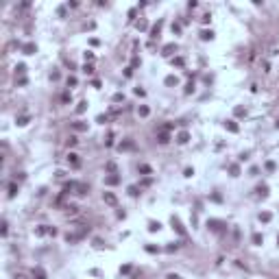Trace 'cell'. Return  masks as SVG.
<instances>
[{
    "label": "cell",
    "instance_id": "1",
    "mask_svg": "<svg viewBox=\"0 0 279 279\" xmlns=\"http://www.w3.org/2000/svg\"><path fill=\"white\" fill-rule=\"evenodd\" d=\"M103 199H105V203H107V205H116V203H118L116 194H111V192H103Z\"/></svg>",
    "mask_w": 279,
    "mask_h": 279
},
{
    "label": "cell",
    "instance_id": "2",
    "mask_svg": "<svg viewBox=\"0 0 279 279\" xmlns=\"http://www.w3.org/2000/svg\"><path fill=\"white\" fill-rule=\"evenodd\" d=\"M68 164H72L74 168L81 166V162H78V155H76V153H70V155H68Z\"/></svg>",
    "mask_w": 279,
    "mask_h": 279
},
{
    "label": "cell",
    "instance_id": "3",
    "mask_svg": "<svg viewBox=\"0 0 279 279\" xmlns=\"http://www.w3.org/2000/svg\"><path fill=\"white\" fill-rule=\"evenodd\" d=\"M22 50H24V55H35V53H37V46H35V44H24Z\"/></svg>",
    "mask_w": 279,
    "mask_h": 279
},
{
    "label": "cell",
    "instance_id": "4",
    "mask_svg": "<svg viewBox=\"0 0 279 279\" xmlns=\"http://www.w3.org/2000/svg\"><path fill=\"white\" fill-rule=\"evenodd\" d=\"M225 129H227V131H231V133H238V124H235V120H227V122H225Z\"/></svg>",
    "mask_w": 279,
    "mask_h": 279
},
{
    "label": "cell",
    "instance_id": "5",
    "mask_svg": "<svg viewBox=\"0 0 279 279\" xmlns=\"http://www.w3.org/2000/svg\"><path fill=\"white\" fill-rule=\"evenodd\" d=\"M33 277L35 279H46V270L42 268V266H37V268L33 270Z\"/></svg>",
    "mask_w": 279,
    "mask_h": 279
},
{
    "label": "cell",
    "instance_id": "6",
    "mask_svg": "<svg viewBox=\"0 0 279 279\" xmlns=\"http://www.w3.org/2000/svg\"><path fill=\"white\" fill-rule=\"evenodd\" d=\"M105 183H107V186H116V183H120V177L109 175V177H105Z\"/></svg>",
    "mask_w": 279,
    "mask_h": 279
},
{
    "label": "cell",
    "instance_id": "7",
    "mask_svg": "<svg viewBox=\"0 0 279 279\" xmlns=\"http://www.w3.org/2000/svg\"><path fill=\"white\" fill-rule=\"evenodd\" d=\"M172 227H175V229L179 231L181 235H186V229L181 227V222H179V218H175V216H172Z\"/></svg>",
    "mask_w": 279,
    "mask_h": 279
},
{
    "label": "cell",
    "instance_id": "8",
    "mask_svg": "<svg viewBox=\"0 0 279 279\" xmlns=\"http://www.w3.org/2000/svg\"><path fill=\"white\" fill-rule=\"evenodd\" d=\"M188 140H190V133H188V131H181L179 135H177V142H179V144H186Z\"/></svg>",
    "mask_w": 279,
    "mask_h": 279
},
{
    "label": "cell",
    "instance_id": "9",
    "mask_svg": "<svg viewBox=\"0 0 279 279\" xmlns=\"http://www.w3.org/2000/svg\"><path fill=\"white\" fill-rule=\"evenodd\" d=\"M89 192V188L85 186V183H76V194H81V196H85Z\"/></svg>",
    "mask_w": 279,
    "mask_h": 279
},
{
    "label": "cell",
    "instance_id": "10",
    "mask_svg": "<svg viewBox=\"0 0 279 279\" xmlns=\"http://www.w3.org/2000/svg\"><path fill=\"white\" fill-rule=\"evenodd\" d=\"M133 148H135V144H133L131 140H127V142L120 144V151H133Z\"/></svg>",
    "mask_w": 279,
    "mask_h": 279
},
{
    "label": "cell",
    "instance_id": "11",
    "mask_svg": "<svg viewBox=\"0 0 279 279\" xmlns=\"http://www.w3.org/2000/svg\"><path fill=\"white\" fill-rule=\"evenodd\" d=\"M72 129L74 131H87V122H74Z\"/></svg>",
    "mask_w": 279,
    "mask_h": 279
},
{
    "label": "cell",
    "instance_id": "12",
    "mask_svg": "<svg viewBox=\"0 0 279 279\" xmlns=\"http://www.w3.org/2000/svg\"><path fill=\"white\" fill-rule=\"evenodd\" d=\"M168 140H170V137H168V133H159V135H157V142H159V144H166Z\"/></svg>",
    "mask_w": 279,
    "mask_h": 279
},
{
    "label": "cell",
    "instance_id": "13",
    "mask_svg": "<svg viewBox=\"0 0 279 279\" xmlns=\"http://www.w3.org/2000/svg\"><path fill=\"white\" fill-rule=\"evenodd\" d=\"M262 242H264L262 233H253V244H262Z\"/></svg>",
    "mask_w": 279,
    "mask_h": 279
},
{
    "label": "cell",
    "instance_id": "14",
    "mask_svg": "<svg viewBox=\"0 0 279 279\" xmlns=\"http://www.w3.org/2000/svg\"><path fill=\"white\" fill-rule=\"evenodd\" d=\"M137 113H140V116H142V118H146V116H148V113H151V111H148V107H144V105H142V107L137 109Z\"/></svg>",
    "mask_w": 279,
    "mask_h": 279
},
{
    "label": "cell",
    "instance_id": "15",
    "mask_svg": "<svg viewBox=\"0 0 279 279\" xmlns=\"http://www.w3.org/2000/svg\"><path fill=\"white\" fill-rule=\"evenodd\" d=\"M18 194V186L15 183H9V196H15Z\"/></svg>",
    "mask_w": 279,
    "mask_h": 279
},
{
    "label": "cell",
    "instance_id": "16",
    "mask_svg": "<svg viewBox=\"0 0 279 279\" xmlns=\"http://www.w3.org/2000/svg\"><path fill=\"white\" fill-rule=\"evenodd\" d=\"M140 172H142V175H151V166L142 164V166H140Z\"/></svg>",
    "mask_w": 279,
    "mask_h": 279
},
{
    "label": "cell",
    "instance_id": "17",
    "mask_svg": "<svg viewBox=\"0 0 279 279\" xmlns=\"http://www.w3.org/2000/svg\"><path fill=\"white\" fill-rule=\"evenodd\" d=\"M270 218H273V216H270L268 211H264V214H260V220H262V222H268Z\"/></svg>",
    "mask_w": 279,
    "mask_h": 279
},
{
    "label": "cell",
    "instance_id": "18",
    "mask_svg": "<svg viewBox=\"0 0 279 279\" xmlns=\"http://www.w3.org/2000/svg\"><path fill=\"white\" fill-rule=\"evenodd\" d=\"M201 37L203 39H211V37H214V33H211V31H201Z\"/></svg>",
    "mask_w": 279,
    "mask_h": 279
},
{
    "label": "cell",
    "instance_id": "19",
    "mask_svg": "<svg viewBox=\"0 0 279 279\" xmlns=\"http://www.w3.org/2000/svg\"><path fill=\"white\" fill-rule=\"evenodd\" d=\"M18 124H20V127H24V124H29V116H22V118H18Z\"/></svg>",
    "mask_w": 279,
    "mask_h": 279
},
{
    "label": "cell",
    "instance_id": "20",
    "mask_svg": "<svg viewBox=\"0 0 279 279\" xmlns=\"http://www.w3.org/2000/svg\"><path fill=\"white\" fill-rule=\"evenodd\" d=\"M166 85H177V76H166Z\"/></svg>",
    "mask_w": 279,
    "mask_h": 279
},
{
    "label": "cell",
    "instance_id": "21",
    "mask_svg": "<svg viewBox=\"0 0 279 279\" xmlns=\"http://www.w3.org/2000/svg\"><path fill=\"white\" fill-rule=\"evenodd\" d=\"M76 209H78L76 205H68V207H65V211H68V214H76Z\"/></svg>",
    "mask_w": 279,
    "mask_h": 279
},
{
    "label": "cell",
    "instance_id": "22",
    "mask_svg": "<svg viewBox=\"0 0 279 279\" xmlns=\"http://www.w3.org/2000/svg\"><path fill=\"white\" fill-rule=\"evenodd\" d=\"M105 168H107L109 172H116V164H113V162H107V166H105Z\"/></svg>",
    "mask_w": 279,
    "mask_h": 279
},
{
    "label": "cell",
    "instance_id": "23",
    "mask_svg": "<svg viewBox=\"0 0 279 279\" xmlns=\"http://www.w3.org/2000/svg\"><path fill=\"white\" fill-rule=\"evenodd\" d=\"M146 20H140V22H137V29H140V31H144V29H146Z\"/></svg>",
    "mask_w": 279,
    "mask_h": 279
},
{
    "label": "cell",
    "instance_id": "24",
    "mask_svg": "<svg viewBox=\"0 0 279 279\" xmlns=\"http://www.w3.org/2000/svg\"><path fill=\"white\" fill-rule=\"evenodd\" d=\"M61 100H63V103H70V100H72V96H70V92H65L63 96H61Z\"/></svg>",
    "mask_w": 279,
    "mask_h": 279
},
{
    "label": "cell",
    "instance_id": "25",
    "mask_svg": "<svg viewBox=\"0 0 279 279\" xmlns=\"http://www.w3.org/2000/svg\"><path fill=\"white\" fill-rule=\"evenodd\" d=\"M85 107H87V103H78L76 111H78V113H83V111H85Z\"/></svg>",
    "mask_w": 279,
    "mask_h": 279
},
{
    "label": "cell",
    "instance_id": "26",
    "mask_svg": "<svg viewBox=\"0 0 279 279\" xmlns=\"http://www.w3.org/2000/svg\"><path fill=\"white\" fill-rule=\"evenodd\" d=\"M175 48H177V46H175V44H168V46H166V48H164V55H168V53H170V50H175Z\"/></svg>",
    "mask_w": 279,
    "mask_h": 279
},
{
    "label": "cell",
    "instance_id": "27",
    "mask_svg": "<svg viewBox=\"0 0 279 279\" xmlns=\"http://www.w3.org/2000/svg\"><path fill=\"white\" fill-rule=\"evenodd\" d=\"M83 72H85V74H92V72H94V68H92V65H87V63H85V65H83Z\"/></svg>",
    "mask_w": 279,
    "mask_h": 279
},
{
    "label": "cell",
    "instance_id": "28",
    "mask_svg": "<svg viewBox=\"0 0 279 279\" xmlns=\"http://www.w3.org/2000/svg\"><path fill=\"white\" fill-rule=\"evenodd\" d=\"M257 192H260L262 196H266V192H268V188H266V186H260V188H257Z\"/></svg>",
    "mask_w": 279,
    "mask_h": 279
},
{
    "label": "cell",
    "instance_id": "29",
    "mask_svg": "<svg viewBox=\"0 0 279 279\" xmlns=\"http://www.w3.org/2000/svg\"><path fill=\"white\" fill-rule=\"evenodd\" d=\"M74 144H76V137L70 135V137H68V146H74Z\"/></svg>",
    "mask_w": 279,
    "mask_h": 279
},
{
    "label": "cell",
    "instance_id": "30",
    "mask_svg": "<svg viewBox=\"0 0 279 279\" xmlns=\"http://www.w3.org/2000/svg\"><path fill=\"white\" fill-rule=\"evenodd\" d=\"M159 227H162V225H159V222H151V227H148V229H151V231H157V229H159Z\"/></svg>",
    "mask_w": 279,
    "mask_h": 279
},
{
    "label": "cell",
    "instance_id": "31",
    "mask_svg": "<svg viewBox=\"0 0 279 279\" xmlns=\"http://www.w3.org/2000/svg\"><path fill=\"white\" fill-rule=\"evenodd\" d=\"M229 170H231V175H233V177H238V172H240V170H238V166H235V164H233V166L229 168Z\"/></svg>",
    "mask_w": 279,
    "mask_h": 279
},
{
    "label": "cell",
    "instance_id": "32",
    "mask_svg": "<svg viewBox=\"0 0 279 279\" xmlns=\"http://www.w3.org/2000/svg\"><path fill=\"white\" fill-rule=\"evenodd\" d=\"M113 100H116V103H120V100H124V96H122V94H116V96H113Z\"/></svg>",
    "mask_w": 279,
    "mask_h": 279
},
{
    "label": "cell",
    "instance_id": "33",
    "mask_svg": "<svg viewBox=\"0 0 279 279\" xmlns=\"http://www.w3.org/2000/svg\"><path fill=\"white\" fill-rule=\"evenodd\" d=\"M15 70H18V72L22 74V72H24V70H26V65H24V63H20V65H18V68H15Z\"/></svg>",
    "mask_w": 279,
    "mask_h": 279
},
{
    "label": "cell",
    "instance_id": "34",
    "mask_svg": "<svg viewBox=\"0 0 279 279\" xmlns=\"http://www.w3.org/2000/svg\"><path fill=\"white\" fill-rule=\"evenodd\" d=\"M129 194L135 196V194H137V188H135V186H131V188H129Z\"/></svg>",
    "mask_w": 279,
    "mask_h": 279
},
{
    "label": "cell",
    "instance_id": "35",
    "mask_svg": "<svg viewBox=\"0 0 279 279\" xmlns=\"http://www.w3.org/2000/svg\"><path fill=\"white\" fill-rule=\"evenodd\" d=\"M68 85H76V78H74V76H68Z\"/></svg>",
    "mask_w": 279,
    "mask_h": 279
},
{
    "label": "cell",
    "instance_id": "36",
    "mask_svg": "<svg viewBox=\"0 0 279 279\" xmlns=\"http://www.w3.org/2000/svg\"><path fill=\"white\" fill-rule=\"evenodd\" d=\"M277 129H279V120H277Z\"/></svg>",
    "mask_w": 279,
    "mask_h": 279
},
{
    "label": "cell",
    "instance_id": "37",
    "mask_svg": "<svg viewBox=\"0 0 279 279\" xmlns=\"http://www.w3.org/2000/svg\"><path fill=\"white\" fill-rule=\"evenodd\" d=\"M277 242H279V240H277Z\"/></svg>",
    "mask_w": 279,
    "mask_h": 279
}]
</instances>
